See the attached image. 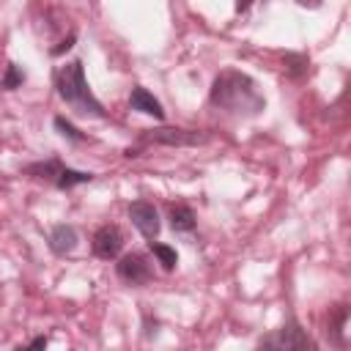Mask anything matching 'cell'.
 I'll use <instances>...</instances> for the list:
<instances>
[{"mask_svg": "<svg viewBox=\"0 0 351 351\" xmlns=\"http://www.w3.org/2000/svg\"><path fill=\"white\" fill-rule=\"evenodd\" d=\"M208 99L214 107H219L230 115H244V118H252L266 107V99L261 96L255 80L236 69H225L214 77Z\"/></svg>", "mask_w": 351, "mask_h": 351, "instance_id": "6da1fadb", "label": "cell"}, {"mask_svg": "<svg viewBox=\"0 0 351 351\" xmlns=\"http://www.w3.org/2000/svg\"><path fill=\"white\" fill-rule=\"evenodd\" d=\"M55 88H58V96L74 107L80 115H93V118H107L101 101L90 93L88 88V80H85V69H82V60H69L66 66H60L55 71Z\"/></svg>", "mask_w": 351, "mask_h": 351, "instance_id": "7a4b0ae2", "label": "cell"}, {"mask_svg": "<svg viewBox=\"0 0 351 351\" xmlns=\"http://www.w3.org/2000/svg\"><path fill=\"white\" fill-rule=\"evenodd\" d=\"M261 346H263V348H277V351H313V348H315V343H313L310 335L299 326L296 318H288L274 335L263 337Z\"/></svg>", "mask_w": 351, "mask_h": 351, "instance_id": "3957f363", "label": "cell"}, {"mask_svg": "<svg viewBox=\"0 0 351 351\" xmlns=\"http://www.w3.org/2000/svg\"><path fill=\"white\" fill-rule=\"evenodd\" d=\"M129 219H132V225H134L148 241L159 236L162 222H159V211L154 208V203H148V200H134V203L129 206Z\"/></svg>", "mask_w": 351, "mask_h": 351, "instance_id": "277c9868", "label": "cell"}, {"mask_svg": "<svg viewBox=\"0 0 351 351\" xmlns=\"http://www.w3.org/2000/svg\"><path fill=\"white\" fill-rule=\"evenodd\" d=\"M123 250V233L118 225H101L93 233V255L101 261H112L118 258Z\"/></svg>", "mask_w": 351, "mask_h": 351, "instance_id": "5b68a950", "label": "cell"}, {"mask_svg": "<svg viewBox=\"0 0 351 351\" xmlns=\"http://www.w3.org/2000/svg\"><path fill=\"white\" fill-rule=\"evenodd\" d=\"M118 277L123 280V282H129V285H145L151 277H154V271H151V263L145 261V255H140V252H129V255H123L121 261H118Z\"/></svg>", "mask_w": 351, "mask_h": 351, "instance_id": "8992f818", "label": "cell"}, {"mask_svg": "<svg viewBox=\"0 0 351 351\" xmlns=\"http://www.w3.org/2000/svg\"><path fill=\"white\" fill-rule=\"evenodd\" d=\"M145 140L148 143H159V145H200L208 137L200 134V132H192V129H170V126H162V129H151L145 134Z\"/></svg>", "mask_w": 351, "mask_h": 351, "instance_id": "52a82bcc", "label": "cell"}, {"mask_svg": "<svg viewBox=\"0 0 351 351\" xmlns=\"http://www.w3.org/2000/svg\"><path fill=\"white\" fill-rule=\"evenodd\" d=\"M47 244H49V250L55 252V255H71L74 250H77V244H80V236H77V228L74 225H55L52 230H49V236H47Z\"/></svg>", "mask_w": 351, "mask_h": 351, "instance_id": "ba28073f", "label": "cell"}, {"mask_svg": "<svg viewBox=\"0 0 351 351\" xmlns=\"http://www.w3.org/2000/svg\"><path fill=\"white\" fill-rule=\"evenodd\" d=\"M129 107L132 110H137V112H145V115H154L156 121H162L165 118V110H162V104H159V99L151 93V90H145V88H132V93H129Z\"/></svg>", "mask_w": 351, "mask_h": 351, "instance_id": "9c48e42d", "label": "cell"}, {"mask_svg": "<svg viewBox=\"0 0 351 351\" xmlns=\"http://www.w3.org/2000/svg\"><path fill=\"white\" fill-rule=\"evenodd\" d=\"M195 225H197V219H195V211L189 206H184V203L170 206V228L176 233H192Z\"/></svg>", "mask_w": 351, "mask_h": 351, "instance_id": "30bf717a", "label": "cell"}, {"mask_svg": "<svg viewBox=\"0 0 351 351\" xmlns=\"http://www.w3.org/2000/svg\"><path fill=\"white\" fill-rule=\"evenodd\" d=\"M346 321H348V307H346V304H337V307L329 313V329H326V335H329V340H332L335 346H346V337H343Z\"/></svg>", "mask_w": 351, "mask_h": 351, "instance_id": "8fae6325", "label": "cell"}, {"mask_svg": "<svg viewBox=\"0 0 351 351\" xmlns=\"http://www.w3.org/2000/svg\"><path fill=\"white\" fill-rule=\"evenodd\" d=\"M88 181H93V173H85V170H71V167H66V165H60V170H58V176H55V186L58 189H71V186H77V184H88Z\"/></svg>", "mask_w": 351, "mask_h": 351, "instance_id": "7c38bea8", "label": "cell"}, {"mask_svg": "<svg viewBox=\"0 0 351 351\" xmlns=\"http://www.w3.org/2000/svg\"><path fill=\"white\" fill-rule=\"evenodd\" d=\"M148 247H151V252L156 255V261L162 263V269H167V271L176 269V263H178V252H176L173 247H167V244H162V241H156V239H151Z\"/></svg>", "mask_w": 351, "mask_h": 351, "instance_id": "4fadbf2b", "label": "cell"}, {"mask_svg": "<svg viewBox=\"0 0 351 351\" xmlns=\"http://www.w3.org/2000/svg\"><path fill=\"white\" fill-rule=\"evenodd\" d=\"M282 63H285V71H288L291 77H304V74H307V66H310L307 55H302V52H288V55L282 58Z\"/></svg>", "mask_w": 351, "mask_h": 351, "instance_id": "5bb4252c", "label": "cell"}, {"mask_svg": "<svg viewBox=\"0 0 351 351\" xmlns=\"http://www.w3.org/2000/svg\"><path fill=\"white\" fill-rule=\"evenodd\" d=\"M22 82H25L22 66H19V63H8V66H5V74H3V80H0V88H3V90H14V88H19Z\"/></svg>", "mask_w": 351, "mask_h": 351, "instance_id": "9a60e30c", "label": "cell"}, {"mask_svg": "<svg viewBox=\"0 0 351 351\" xmlns=\"http://www.w3.org/2000/svg\"><path fill=\"white\" fill-rule=\"evenodd\" d=\"M52 123H55V129H58V132H60L66 140H71V143H85V134H82V132H80V129H77L71 121H66L63 115H58Z\"/></svg>", "mask_w": 351, "mask_h": 351, "instance_id": "2e32d148", "label": "cell"}, {"mask_svg": "<svg viewBox=\"0 0 351 351\" xmlns=\"http://www.w3.org/2000/svg\"><path fill=\"white\" fill-rule=\"evenodd\" d=\"M71 47H74V33H69V38H66L60 47H55V49H52V55H63V52H66V49H71Z\"/></svg>", "mask_w": 351, "mask_h": 351, "instance_id": "e0dca14e", "label": "cell"}, {"mask_svg": "<svg viewBox=\"0 0 351 351\" xmlns=\"http://www.w3.org/2000/svg\"><path fill=\"white\" fill-rule=\"evenodd\" d=\"M47 343H49L47 337H36V340H30V346H27V348H47Z\"/></svg>", "mask_w": 351, "mask_h": 351, "instance_id": "ac0fdd59", "label": "cell"}, {"mask_svg": "<svg viewBox=\"0 0 351 351\" xmlns=\"http://www.w3.org/2000/svg\"><path fill=\"white\" fill-rule=\"evenodd\" d=\"M250 3H252V0H236V11H239V14H241V11H247V8H250Z\"/></svg>", "mask_w": 351, "mask_h": 351, "instance_id": "d6986e66", "label": "cell"}, {"mask_svg": "<svg viewBox=\"0 0 351 351\" xmlns=\"http://www.w3.org/2000/svg\"><path fill=\"white\" fill-rule=\"evenodd\" d=\"M299 5H310V8H318L321 5V0H296Z\"/></svg>", "mask_w": 351, "mask_h": 351, "instance_id": "ffe728a7", "label": "cell"}]
</instances>
